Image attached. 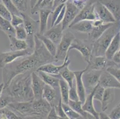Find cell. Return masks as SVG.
<instances>
[{
    "mask_svg": "<svg viewBox=\"0 0 120 119\" xmlns=\"http://www.w3.org/2000/svg\"><path fill=\"white\" fill-rule=\"evenodd\" d=\"M53 62H57L55 58L50 54L41 41L35 35L33 53L19 58L3 68L2 76L4 89L17 75L26 72L32 73L41 65Z\"/></svg>",
    "mask_w": 120,
    "mask_h": 119,
    "instance_id": "6da1fadb",
    "label": "cell"
},
{
    "mask_svg": "<svg viewBox=\"0 0 120 119\" xmlns=\"http://www.w3.org/2000/svg\"><path fill=\"white\" fill-rule=\"evenodd\" d=\"M31 73L26 72L15 76L3 92L12 98L13 102L33 101Z\"/></svg>",
    "mask_w": 120,
    "mask_h": 119,
    "instance_id": "7a4b0ae2",
    "label": "cell"
},
{
    "mask_svg": "<svg viewBox=\"0 0 120 119\" xmlns=\"http://www.w3.org/2000/svg\"><path fill=\"white\" fill-rule=\"evenodd\" d=\"M120 31V20L116 21L92 44L93 57L105 55L107 48L115 35Z\"/></svg>",
    "mask_w": 120,
    "mask_h": 119,
    "instance_id": "3957f363",
    "label": "cell"
},
{
    "mask_svg": "<svg viewBox=\"0 0 120 119\" xmlns=\"http://www.w3.org/2000/svg\"><path fill=\"white\" fill-rule=\"evenodd\" d=\"M23 25L28 38L26 42L29 48H34V36L39 32V21H36L25 13H21Z\"/></svg>",
    "mask_w": 120,
    "mask_h": 119,
    "instance_id": "277c9868",
    "label": "cell"
},
{
    "mask_svg": "<svg viewBox=\"0 0 120 119\" xmlns=\"http://www.w3.org/2000/svg\"><path fill=\"white\" fill-rule=\"evenodd\" d=\"M75 37L70 31H66L63 35L60 42L57 45L56 55L54 56L57 62L64 61L68 55V51Z\"/></svg>",
    "mask_w": 120,
    "mask_h": 119,
    "instance_id": "5b68a950",
    "label": "cell"
},
{
    "mask_svg": "<svg viewBox=\"0 0 120 119\" xmlns=\"http://www.w3.org/2000/svg\"><path fill=\"white\" fill-rule=\"evenodd\" d=\"M72 50H75L79 52L87 64L92 58V43L88 41H86L75 38L71 45L68 53Z\"/></svg>",
    "mask_w": 120,
    "mask_h": 119,
    "instance_id": "8992f818",
    "label": "cell"
},
{
    "mask_svg": "<svg viewBox=\"0 0 120 119\" xmlns=\"http://www.w3.org/2000/svg\"><path fill=\"white\" fill-rule=\"evenodd\" d=\"M33 52L34 48H28L22 51H10L0 52V68L3 69L6 65L15 61L19 58L31 55Z\"/></svg>",
    "mask_w": 120,
    "mask_h": 119,
    "instance_id": "52a82bcc",
    "label": "cell"
},
{
    "mask_svg": "<svg viewBox=\"0 0 120 119\" xmlns=\"http://www.w3.org/2000/svg\"><path fill=\"white\" fill-rule=\"evenodd\" d=\"M7 107L13 111L20 119L27 115H38L32 107V101L12 102Z\"/></svg>",
    "mask_w": 120,
    "mask_h": 119,
    "instance_id": "ba28073f",
    "label": "cell"
},
{
    "mask_svg": "<svg viewBox=\"0 0 120 119\" xmlns=\"http://www.w3.org/2000/svg\"><path fill=\"white\" fill-rule=\"evenodd\" d=\"M95 2L96 0H91L90 1L87 2L86 6L79 11L77 16L74 20V21L70 25L69 28L80 21H82V20L93 21L94 20L98 19L95 10H94Z\"/></svg>",
    "mask_w": 120,
    "mask_h": 119,
    "instance_id": "9c48e42d",
    "label": "cell"
},
{
    "mask_svg": "<svg viewBox=\"0 0 120 119\" xmlns=\"http://www.w3.org/2000/svg\"><path fill=\"white\" fill-rule=\"evenodd\" d=\"M102 72V71L86 70L82 78L87 95L90 94L98 85Z\"/></svg>",
    "mask_w": 120,
    "mask_h": 119,
    "instance_id": "30bf717a",
    "label": "cell"
},
{
    "mask_svg": "<svg viewBox=\"0 0 120 119\" xmlns=\"http://www.w3.org/2000/svg\"><path fill=\"white\" fill-rule=\"evenodd\" d=\"M116 65L112 60H109L105 55L93 57L91 60L87 64L86 70H106L111 65Z\"/></svg>",
    "mask_w": 120,
    "mask_h": 119,
    "instance_id": "8fae6325",
    "label": "cell"
},
{
    "mask_svg": "<svg viewBox=\"0 0 120 119\" xmlns=\"http://www.w3.org/2000/svg\"><path fill=\"white\" fill-rule=\"evenodd\" d=\"M65 5L66 11L64 20L62 22V29L64 31L68 29L70 25L74 21V20L80 11L78 8H77V7L74 5L70 0H68L66 2Z\"/></svg>",
    "mask_w": 120,
    "mask_h": 119,
    "instance_id": "7c38bea8",
    "label": "cell"
},
{
    "mask_svg": "<svg viewBox=\"0 0 120 119\" xmlns=\"http://www.w3.org/2000/svg\"><path fill=\"white\" fill-rule=\"evenodd\" d=\"M71 60L69 58V56L68 55L65 60L64 61L63 64L60 65H56L53 64V63H48V64H44L41 66H40L37 71H40V72H43L44 73L49 74V75H53V76H57V77H61L60 76V73L61 71L64 69L65 67L69 66L70 64ZM36 72V71H35Z\"/></svg>",
    "mask_w": 120,
    "mask_h": 119,
    "instance_id": "4fadbf2b",
    "label": "cell"
},
{
    "mask_svg": "<svg viewBox=\"0 0 120 119\" xmlns=\"http://www.w3.org/2000/svg\"><path fill=\"white\" fill-rule=\"evenodd\" d=\"M94 10L98 19L100 20L104 23H113L116 22L109 11L97 0H96L94 4Z\"/></svg>",
    "mask_w": 120,
    "mask_h": 119,
    "instance_id": "5bb4252c",
    "label": "cell"
},
{
    "mask_svg": "<svg viewBox=\"0 0 120 119\" xmlns=\"http://www.w3.org/2000/svg\"><path fill=\"white\" fill-rule=\"evenodd\" d=\"M42 98L46 100L52 107H54L58 104L61 100L59 90H56L52 87L45 85L42 93Z\"/></svg>",
    "mask_w": 120,
    "mask_h": 119,
    "instance_id": "9a60e30c",
    "label": "cell"
},
{
    "mask_svg": "<svg viewBox=\"0 0 120 119\" xmlns=\"http://www.w3.org/2000/svg\"><path fill=\"white\" fill-rule=\"evenodd\" d=\"M98 84L105 89H120V83L106 70L102 71Z\"/></svg>",
    "mask_w": 120,
    "mask_h": 119,
    "instance_id": "2e32d148",
    "label": "cell"
},
{
    "mask_svg": "<svg viewBox=\"0 0 120 119\" xmlns=\"http://www.w3.org/2000/svg\"><path fill=\"white\" fill-rule=\"evenodd\" d=\"M31 79L34 100L41 99L42 98V93L45 86V83L44 82L41 77L37 75L35 72H32L31 73Z\"/></svg>",
    "mask_w": 120,
    "mask_h": 119,
    "instance_id": "e0dca14e",
    "label": "cell"
},
{
    "mask_svg": "<svg viewBox=\"0 0 120 119\" xmlns=\"http://www.w3.org/2000/svg\"><path fill=\"white\" fill-rule=\"evenodd\" d=\"M86 71V69L82 70L75 71V82L76 85V88H77V93H78V97H79V101L82 104L85 101L87 94H86V88H85L84 85L83 81H82V75Z\"/></svg>",
    "mask_w": 120,
    "mask_h": 119,
    "instance_id": "ac0fdd59",
    "label": "cell"
},
{
    "mask_svg": "<svg viewBox=\"0 0 120 119\" xmlns=\"http://www.w3.org/2000/svg\"><path fill=\"white\" fill-rule=\"evenodd\" d=\"M32 107L38 115H41L44 119L49 113L52 107L46 100L42 98L39 100H34L32 101Z\"/></svg>",
    "mask_w": 120,
    "mask_h": 119,
    "instance_id": "d6986e66",
    "label": "cell"
},
{
    "mask_svg": "<svg viewBox=\"0 0 120 119\" xmlns=\"http://www.w3.org/2000/svg\"><path fill=\"white\" fill-rule=\"evenodd\" d=\"M112 14L115 21L120 20V0H97Z\"/></svg>",
    "mask_w": 120,
    "mask_h": 119,
    "instance_id": "ffe728a7",
    "label": "cell"
},
{
    "mask_svg": "<svg viewBox=\"0 0 120 119\" xmlns=\"http://www.w3.org/2000/svg\"><path fill=\"white\" fill-rule=\"evenodd\" d=\"M63 35L64 30L62 29V23L53 26L44 33V35L53 41L56 45L60 42Z\"/></svg>",
    "mask_w": 120,
    "mask_h": 119,
    "instance_id": "44dd1931",
    "label": "cell"
},
{
    "mask_svg": "<svg viewBox=\"0 0 120 119\" xmlns=\"http://www.w3.org/2000/svg\"><path fill=\"white\" fill-rule=\"evenodd\" d=\"M113 23H103L96 26H93L91 31L88 33L87 41L93 44V43L99 39V37L103 34L104 32L111 27Z\"/></svg>",
    "mask_w": 120,
    "mask_h": 119,
    "instance_id": "7402d4cb",
    "label": "cell"
},
{
    "mask_svg": "<svg viewBox=\"0 0 120 119\" xmlns=\"http://www.w3.org/2000/svg\"><path fill=\"white\" fill-rule=\"evenodd\" d=\"M120 50V33L119 32L114 36L109 45L107 48L105 54V56L108 60H112V58L116 52Z\"/></svg>",
    "mask_w": 120,
    "mask_h": 119,
    "instance_id": "603a6c76",
    "label": "cell"
},
{
    "mask_svg": "<svg viewBox=\"0 0 120 119\" xmlns=\"http://www.w3.org/2000/svg\"><path fill=\"white\" fill-rule=\"evenodd\" d=\"M35 72L41 77L45 85L52 87L56 90H59V80L61 77L49 75L40 71H36Z\"/></svg>",
    "mask_w": 120,
    "mask_h": 119,
    "instance_id": "cb8c5ba5",
    "label": "cell"
},
{
    "mask_svg": "<svg viewBox=\"0 0 120 119\" xmlns=\"http://www.w3.org/2000/svg\"><path fill=\"white\" fill-rule=\"evenodd\" d=\"M93 96V90L87 95L85 101L82 105V108L85 112L91 114L96 119H99V113L97 112L94 107V100Z\"/></svg>",
    "mask_w": 120,
    "mask_h": 119,
    "instance_id": "d4e9b609",
    "label": "cell"
},
{
    "mask_svg": "<svg viewBox=\"0 0 120 119\" xmlns=\"http://www.w3.org/2000/svg\"><path fill=\"white\" fill-rule=\"evenodd\" d=\"M38 13L40 16L38 33L44 35V33L46 32L48 20L50 15L52 14V10L45 8H40L38 10Z\"/></svg>",
    "mask_w": 120,
    "mask_h": 119,
    "instance_id": "484cf974",
    "label": "cell"
},
{
    "mask_svg": "<svg viewBox=\"0 0 120 119\" xmlns=\"http://www.w3.org/2000/svg\"><path fill=\"white\" fill-rule=\"evenodd\" d=\"M10 41V51H22L29 47L26 41L20 40L13 35H7Z\"/></svg>",
    "mask_w": 120,
    "mask_h": 119,
    "instance_id": "4316f807",
    "label": "cell"
},
{
    "mask_svg": "<svg viewBox=\"0 0 120 119\" xmlns=\"http://www.w3.org/2000/svg\"><path fill=\"white\" fill-rule=\"evenodd\" d=\"M115 89L108 88L105 89L103 98L101 101V109L105 112L108 109L109 105L115 100Z\"/></svg>",
    "mask_w": 120,
    "mask_h": 119,
    "instance_id": "83f0119b",
    "label": "cell"
},
{
    "mask_svg": "<svg viewBox=\"0 0 120 119\" xmlns=\"http://www.w3.org/2000/svg\"><path fill=\"white\" fill-rule=\"evenodd\" d=\"M69 28L77 32L88 34V33H90L91 31L93 29L92 21H90V20L80 21L71 26Z\"/></svg>",
    "mask_w": 120,
    "mask_h": 119,
    "instance_id": "f1b7e54d",
    "label": "cell"
},
{
    "mask_svg": "<svg viewBox=\"0 0 120 119\" xmlns=\"http://www.w3.org/2000/svg\"><path fill=\"white\" fill-rule=\"evenodd\" d=\"M35 35L41 41V42L43 43L47 50L50 52V54L54 57L56 54L57 51L56 45L53 41H51L50 39L45 37L44 35H41L38 33H37Z\"/></svg>",
    "mask_w": 120,
    "mask_h": 119,
    "instance_id": "f546056e",
    "label": "cell"
},
{
    "mask_svg": "<svg viewBox=\"0 0 120 119\" xmlns=\"http://www.w3.org/2000/svg\"><path fill=\"white\" fill-rule=\"evenodd\" d=\"M59 90L62 102L68 104L69 101V87L68 84L62 78H60L59 80Z\"/></svg>",
    "mask_w": 120,
    "mask_h": 119,
    "instance_id": "4dcf8cb0",
    "label": "cell"
},
{
    "mask_svg": "<svg viewBox=\"0 0 120 119\" xmlns=\"http://www.w3.org/2000/svg\"><path fill=\"white\" fill-rule=\"evenodd\" d=\"M60 76L68 84L69 88L72 87L75 80V74L74 72L69 69L68 66L65 67L60 73Z\"/></svg>",
    "mask_w": 120,
    "mask_h": 119,
    "instance_id": "1f68e13d",
    "label": "cell"
},
{
    "mask_svg": "<svg viewBox=\"0 0 120 119\" xmlns=\"http://www.w3.org/2000/svg\"><path fill=\"white\" fill-rule=\"evenodd\" d=\"M0 27L1 29L7 35L15 36V29L12 26L10 21L0 16Z\"/></svg>",
    "mask_w": 120,
    "mask_h": 119,
    "instance_id": "d6a6232c",
    "label": "cell"
},
{
    "mask_svg": "<svg viewBox=\"0 0 120 119\" xmlns=\"http://www.w3.org/2000/svg\"><path fill=\"white\" fill-rule=\"evenodd\" d=\"M68 104L69 106L72 109H73L76 113L79 114V115H81V116H84V115H86V114L87 113L82 110V102H81L80 101H75L69 100Z\"/></svg>",
    "mask_w": 120,
    "mask_h": 119,
    "instance_id": "836d02e7",
    "label": "cell"
},
{
    "mask_svg": "<svg viewBox=\"0 0 120 119\" xmlns=\"http://www.w3.org/2000/svg\"><path fill=\"white\" fill-rule=\"evenodd\" d=\"M2 2L11 14L21 16V13L17 10L11 0H2Z\"/></svg>",
    "mask_w": 120,
    "mask_h": 119,
    "instance_id": "e575fe53",
    "label": "cell"
},
{
    "mask_svg": "<svg viewBox=\"0 0 120 119\" xmlns=\"http://www.w3.org/2000/svg\"><path fill=\"white\" fill-rule=\"evenodd\" d=\"M62 107L66 115L70 119H77L80 117V115L72 109L68 104L62 102Z\"/></svg>",
    "mask_w": 120,
    "mask_h": 119,
    "instance_id": "d590c367",
    "label": "cell"
},
{
    "mask_svg": "<svg viewBox=\"0 0 120 119\" xmlns=\"http://www.w3.org/2000/svg\"><path fill=\"white\" fill-rule=\"evenodd\" d=\"M20 13H25L28 8V0H11Z\"/></svg>",
    "mask_w": 120,
    "mask_h": 119,
    "instance_id": "8d00e7d4",
    "label": "cell"
},
{
    "mask_svg": "<svg viewBox=\"0 0 120 119\" xmlns=\"http://www.w3.org/2000/svg\"><path fill=\"white\" fill-rule=\"evenodd\" d=\"M15 29V36L19 39L20 40H25L26 41L28 36H27L26 32L25 30V28H24L23 25H19L17 26Z\"/></svg>",
    "mask_w": 120,
    "mask_h": 119,
    "instance_id": "74e56055",
    "label": "cell"
},
{
    "mask_svg": "<svg viewBox=\"0 0 120 119\" xmlns=\"http://www.w3.org/2000/svg\"><path fill=\"white\" fill-rule=\"evenodd\" d=\"M12 102H13V100L11 97L7 94L3 92L2 95L0 97V110L7 107Z\"/></svg>",
    "mask_w": 120,
    "mask_h": 119,
    "instance_id": "f35d334b",
    "label": "cell"
},
{
    "mask_svg": "<svg viewBox=\"0 0 120 119\" xmlns=\"http://www.w3.org/2000/svg\"><path fill=\"white\" fill-rule=\"evenodd\" d=\"M105 88L98 84L93 89V100H96L101 102L104 94Z\"/></svg>",
    "mask_w": 120,
    "mask_h": 119,
    "instance_id": "ab89813d",
    "label": "cell"
},
{
    "mask_svg": "<svg viewBox=\"0 0 120 119\" xmlns=\"http://www.w3.org/2000/svg\"><path fill=\"white\" fill-rule=\"evenodd\" d=\"M106 71L112 75L120 83V67H117L115 65H111L108 67Z\"/></svg>",
    "mask_w": 120,
    "mask_h": 119,
    "instance_id": "60d3db41",
    "label": "cell"
},
{
    "mask_svg": "<svg viewBox=\"0 0 120 119\" xmlns=\"http://www.w3.org/2000/svg\"><path fill=\"white\" fill-rule=\"evenodd\" d=\"M69 100H71V101H79L78 93H77V88H76V85H75V80H74V82L73 83V85L72 86V87L69 88Z\"/></svg>",
    "mask_w": 120,
    "mask_h": 119,
    "instance_id": "b9f144b4",
    "label": "cell"
},
{
    "mask_svg": "<svg viewBox=\"0 0 120 119\" xmlns=\"http://www.w3.org/2000/svg\"><path fill=\"white\" fill-rule=\"evenodd\" d=\"M62 100H61L59 101L58 104L54 107L56 112V114L57 115L59 119H70L66 115V114L64 112V110L62 108Z\"/></svg>",
    "mask_w": 120,
    "mask_h": 119,
    "instance_id": "7bdbcfd3",
    "label": "cell"
},
{
    "mask_svg": "<svg viewBox=\"0 0 120 119\" xmlns=\"http://www.w3.org/2000/svg\"><path fill=\"white\" fill-rule=\"evenodd\" d=\"M0 16L9 21H10L11 18V14L8 11L5 5L1 3H0Z\"/></svg>",
    "mask_w": 120,
    "mask_h": 119,
    "instance_id": "ee69618b",
    "label": "cell"
},
{
    "mask_svg": "<svg viewBox=\"0 0 120 119\" xmlns=\"http://www.w3.org/2000/svg\"><path fill=\"white\" fill-rule=\"evenodd\" d=\"M65 5V4H61V5L57 7L56 8H55L53 11H52V23H51V28H52V27L54 26V23H55L57 18V17H58L60 12V11L62 10V8L64 7V6Z\"/></svg>",
    "mask_w": 120,
    "mask_h": 119,
    "instance_id": "f6af8a7d",
    "label": "cell"
},
{
    "mask_svg": "<svg viewBox=\"0 0 120 119\" xmlns=\"http://www.w3.org/2000/svg\"><path fill=\"white\" fill-rule=\"evenodd\" d=\"M0 113H4L8 119H20L17 114H15L13 111L8 108L7 107L0 110Z\"/></svg>",
    "mask_w": 120,
    "mask_h": 119,
    "instance_id": "bcb514c9",
    "label": "cell"
},
{
    "mask_svg": "<svg viewBox=\"0 0 120 119\" xmlns=\"http://www.w3.org/2000/svg\"><path fill=\"white\" fill-rule=\"evenodd\" d=\"M10 22L12 26L14 28H16L17 26L21 25L23 23V20L21 16H17V15L11 14V18Z\"/></svg>",
    "mask_w": 120,
    "mask_h": 119,
    "instance_id": "7dc6e473",
    "label": "cell"
},
{
    "mask_svg": "<svg viewBox=\"0 0 120 119\" xmlns=\"http://www.w3.org/2000/svg\"><path fill=\"white\" fill-rule=\"evenodd\" d=\"M55 0H43L39 6L38 10L40 8L52 10L53 11V6Z\"/></svg>",
    "mask_w": 120,
    "mask_h": 119,
    "instance_id": "c3c4849f",
    "label": "cell"
},
{
    "mask_svg": "<svg viewBox=\"0 0 120 119\" xmlns=\"http://www.w3.org/2000/svg\"><path fill=\"white\" fill-rule=\"evenodd\" d=\"M109 116L111 119H120V106L119 105L111 110Z\"/></svg>",
    "mask_w": 120,
    "mask_h": 119,
    "instance_id": "681fc988",
    "label": "cell"
},
{
    "mask_svg": "<svg viewBox=\"0 0 120 119\" xmlns=\"http://www.w3.org/2000/svg\"><path fill=\"white\" fill-rule=\"evenodd\" d=\"M70 1L79 10L82 9L88 2L87 0H70Z\"/></svg>",
    "mask_w": 120,
    "mask_h": 119,
    "instance_id": "f907efd6",
    "label": "cell"
},
{
    "mask_svg": "<svg viewBox=\"0 0 120 119\" xmlns=\"http://www.w3.org/2000/svg\"><path fill=\"white\" fill-rule=\"evenodd\" d=\"M65 11H66V5H65L64 6V7L62 8V10H61L60 12L58 17H57V18L55 23H54V26H56V25H59V24L62 23V21H63V20H64V16H65Z\"/></svg>",
    "mask_w": 120,
    "mask_h": 119,
    "instance_id": "816d5d0a",
    "label": "cell"
},
{
    "mask_svg": "<svg viewBox=\"0 0 120 119\" xmlns=\"http://www.w3.org/2000/svg\"><path fill=\"white\" fill-rule=\"evenodd\" d=\"M45 119H59L57 115L56 114L54 107H52L49 114L45 118Z\"/></svg>",
    "mask_w": 120,
    "mask_h": 119,
    "instance_id": "f5cc1de1",
    "label": "cell"
},
{
    "mask_svg": "<svg viewBox=\"0 0 120 119\" xmlns=\"http://www.w3.org/2000/svg\"><path fill=\"white\" fill-rule=\"evenodd\" d=\"M42 1H43V0H38V2H37V4L35 5V6L33 8L30 9V13H31L32 14H36L37 12L38 11L39 6H40V4L42 3Z\"/></svg>",
    "mask_w": 120,
    "mask_h": 119,
    "instance_id": "db71d44e",
    "label": "cell"
},
{
    "mask_svg": "<svg viewBox=\"0 0 120 119\" xmlns=\"http://www.w3.org/2000/svg\"><path fill=\"white\" fill-rule=\"evenodd\" d=\"M68 1V0H55L54 2V4H53V10L54 8H56L57 7L59 6V5H61V4H66V2H67Z\"/></svg>",
    "mask_w": 120,
    "mask_h": 119,
    "instance_id": "11a10c76",
    "label": "cell"
},
{
    "mask_svg": "<svg viewBox=\"0 0 120 119\" xmlns=\"http://www.w3.org/2000/svg\"><path fill=\"white\" fill-rule=\"evenodd\" d=\"M20 119H44L41 115H27V116L23 117Z\"/></svg>",
    "mask_w": 120,
    "mask_h": 119,
    "instance_id": "9f6ffc18",
    "label": "cell"
},
{
    "mask_svg": "<svg viewBox=\"0 0 120 119\" xmlns=\"http://www.w3.org/2000/svg\"><path fill=\"white\" fill-rule=\"evenodd\" d=\"M99 119H111L109 116L108 115H107L103 111L99 113Z\"/></svg>",
    "mask_w": 120,
    "mask_h": 119,
    "instance_id": "6f0895ef",
    "label": "cell"
},
{
    "mask_svg": "<svg viewBox=\"0 0 120 119\" xmlns=\"http://www.w3.org/2000/svg\"><path fill=\"white\" fill-rule=\"evenodd\" d=\"M77 119H96L94 117L93 115H91V114H88V113H86V115H84V116H81L80 115L79 118H78Z\"/></svg>",
    "mask_w": 120,
    "mask_h": 119,
    "instance_id": "680465c9",
    "label": "cell"
},
{
    "mask_svg": "<svg viewBox=\"0 0 120 119\" xmlns=\"http://www.w3.org/2000/svg\"><path fill=\"white\" fill-rule=\"evenodd\" d=\"M30 1V9H32L37 4V2L38 0H29Z\"/></svg>",
    "mask_w": 120,
    "mask_h": 119,
    "instance_id": "91938a15",
    "label": "cell"
},
{
    "mask_svg": "<svg viewBox=\"0 0 120 119\" xmlns=\"http://www.w3.org/2000/svg\"><path fill=\"white\" fill-rule=\"evenodd\" d=\"M4 89V83H2L0 84V97L2 95V94H3Z\"/></svg>",
    "mask_w": 120,
    "mask_h": 119,
    "instance_id": "94428289",
    "label": "cell"
},
{
    "mask_svg": "<svg viewBox=\"0 0 120 119\" xmlns=\"http://www.w3.org/2000/svg\"><path fill=\"white\" fill-rule=\"evenodd\" d=\"M0 115H1V117H0V119H7V116L3 113H0Z\"/></svg>",
    "mask_w": 120,
    "mask_h": 119,
    "instance_id": "6125c7cd",
    "label": "cell"
},
{
    "mask_svg": "<svg viewBox=\"0 0 120 119\" xmlns=\"http://www.w3.org/2000/svg\"><path fill=\"white\" fill-rule=\"evenodd\" d=\"M118 105H120V104H118Z\"/></svg>",
    "mask_w": 120,
    "mask_h": 119,
    "instance_id": "be15d7a7",
    "label": "cell"
},
{
    "mask_svg": "<svg viewBox=\"0 0 120 119\" xmlns=\"http://www.w3.org/2000/svg\"><path fill=\"white\" fill-rule=\"evenodd\" d=\"M0 30H1V27H0Z\"/></svg>",
    "mask_w": 120,
    "mask_h": 119,
    "instance_id": "e7e4bbea",
    "label": "cell"
},
{
    "mask_svg": "<svg viewBox=\"0 0 120 119\" xmlns=\"http://www.w3.org/2000/svg\"><path fill=\"white\" fill-rule=\"evenodd\" d=\"M119 52H120V51H119Z\"/></svg>",
    "mask_w": 120,
    "mask_h": 119,
    "instance_id": "03108f58",
    "label": "cell"
}]
</instances>
